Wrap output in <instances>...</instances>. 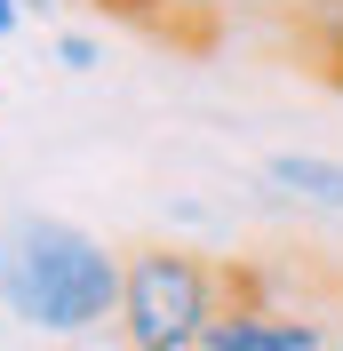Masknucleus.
<instances>
[{"mask_svg": "<svg viewBox=\"0 0 343 351\" xmlns=\"http://www.w3.org/2000/svg\"><path fill=\"white\" fill-rule=\"evenodd\" d=\"M120 271L128 256L64 216L24 208L0 223V304L40 335H96L104 319H120Z\"/></svg>", "mask_w": 343, "mask_h": 351, "instance_id": "f257e3e1", "label": "nucleus"}, {"mask_svg": "<svg viewBox=\"0 0 343 351\" xmlns=\"http://www.w3.org/2000/svg\"><path fill=\"white\" fill-rule=\"evenodd\" d=\"M327 351H343V343H327Z\"/></svg>", "mask_w": 343, "mask_h": 351, "instance_id": "9d476101", "label": "nucleus"}, {"mask_svg": "<svg viewBox=\"0 0 343 351\" xmlns=\"http://www.w3.org/2000/svg\"><path fill=\"white\" fill-rule=\"evenodd\" d=\"M296 40L327 80H343V0H296Z\"/></svg>", "mask_w": 343, "mask_h": 351, "instance_id": "423d86ee", "label": "nucleus"}, {"mask_svg": "<svg viewBox=\"0 0 343 351\" xmlns=\"http://www.w3.org/2000/svg\"><path fill=\"white\" fill-rule=\"evenodd\" d=\"M200 351H327V328L296 304H272L256 263H224V311Z\"/></svg>", "mask_w": 343, "mask_h": 351, "instance_id": "7ed1b4c3", "label": "nucleus"}, {"mask_svg": "<svg viewBox=\"0 0 343 351\" xmlns=\"http://www.w3.org/2000/svg\"><path fill=\"white\" fill-rule=\"evenodd\" d=\"M104 8H120V16H144V0H104Z\"/></svg>", "mask_w": 343, "mask_h": 351, "instance_id": "1a4fd4ad", "label": "nucleus"}, {"mask_svg": "<svg viewBox=\"0 0 343 351\" xmlns=\"http://www.w3.org/2000/svg\"><path fill=\"white\" fill-rule=\"evenodd\" d=\"M263 184L287 199H303V208H327V216H343V160H320V152H272L263 160Z\"/></svg>", "mask_w": 343, "mask_h": 351, "instance_id": "20e7f679", "label": "nucleus"}, {"mask_svg": "<svg viewBox=\"0 0 343 351\" xmlns=\"http://www.w3.org/2000/svg\"><path fill=\"white\" fill-rule=\"evenodd\" d=\"M120 256H128V271H120V319L112 328L128 335V351H200V335L224 311V263L192 256L176 240H144Z\"/></svg>", "mask_w": 343, "mask_h": 351, "instance_id": "f03ea898", "label": "nucleus"}, {"mask_svg": "<svg viewBox=\"0 0 343 351\" xmlns=\"http://www.w3.org/2000/svg\"><path fill=\"white\" fill-rule=\"evenodd\" d=\"M239 0H144V16L136 24H152V32H168L176 48H208L215 32H224V16H232Z\"/></svg>", "mask_w": 343, "mask_h": 351, "instance_id": "39448f33", "label": "nucleus"}, {"mask_svg": "<svg viewBox=\"0 0 343 351\" xmlns=\"http://www.w3.org/2000/svg\"><path fill=\"white\" fill-rule=\"evenodd\" d=\"M24 24V0H0V48H8V32Z\"/></svg>", "mask_w": 343, "mask_h": 351, "instance_id": "6e6552de", "label": "nucleus"}, {"mask_svg": "<svg viewBox=\"0 0 343 351\" xmlns=\"http://www.w3.org/2000/svg\"><path fill=\"white\" fill-rule=\"evenodd\" d=\"M56 64L64 72H96V40L88 32H56Z\"/></svg>", "mask_w": 343, "mask_h": 351, "instance_id": "0eeeda50", "label": "nucleus"}]
</instances>
